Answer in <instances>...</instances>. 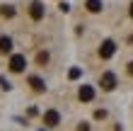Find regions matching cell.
<instances>
[{"instance_id":"7a4b0ae2","label":"cell","mask_w":133,"mask_h":131,"mask_svg":"<svg viewBox=\"0 0 133 131\" xmlns=\"http://www.w3.org/2000/svg\"><path fill=\"white\" fill-rule=\"evenodd\" d=\"M44 124H46V126H51V129H53V126H58V124H61V114H58L56 109H49V112L44 114Z\"/></svg>"},{"instance_id":"8fae6325","label":"cell","mask_w":133,"mask_h":131,"mask_svg":"<svg viewBox=\"0 0 133 131\" xmlns=\"http://www.w3.org/2000/svg\"><path fill=\"white\" fill-rule=\"evenodd\" d=\"M36 61H39V63H46V61H49V53H46V51H41V53H39V56H36Z\"/></svg>"},{"instance_id":"52a82bcc","label":"cell","mask_w":133,"mask_h":131,"mask_svg":"<svg viewBox=\"0 0 133 131\" xmlns=\"http://www.w3.org/2000/svg\"><path fill=\"white\" fill-rule=\"evenodd\" d=\"M12 51V39L10 36H0V53H10Z\"/></svg>"},{"instance_id":"9c48e42d","label":"cell","mask_w":133,"mask_h":131,"mask_svg":"<svg viewBox=\"0 0 133 131\" xmlns=\"http://www.w3.org/2000/svg\"><path fill=\"white\" fill-rule=\"evenodd\" d=\"M85 5H87L90 12H99V10H102V0H87Z\"/></svg>"},{"instance_id":"ba28073f","label":"cell","mask_w":133,"mask_h":131,"mask_svg":"<svg viewBox=\"0 0 133 131\" xmlns=\"http://www.w3.org/2000/svg\"><path fill=\"white\" fill-rule=\"evenodd\" d=\"M29 85H32L36 92H44V88H46V85H44V80H41V78H36V75H32V78H29Z\"/></svg>"},{"instance_id":"3957f363","label":"cell","mask_w":133,"mask_h":131,"mask_svg":"<svg viewBox=\"0 0 133 131\" xmlns=\"http://www.w3.org/2000/svg\"><path fill=\"white\" fill-rule=\"evenodd\" d=\"M114 51H116V44L107 39L104 44H102V49H99V56H102V58H111V56H114Z\"/></svg>"},{"instance_id":"7c38bea8","label":"cell","mask_w":133,"mask_h":131,"mask_svg":"<svg viewBox=\"0 0 133 131\" xmlns=\"http://www.w3.org/2000/svg\"><path fill=\"white\" fill-rule=\"evenodd\" d=\"M77 131H90V126H87V124H80V126H77Z\"/></svg>"},{"instance_id":"8992f818","label":"cell","mask_w":133,"mask_h":131,"mask_svg":"<svg viewBox=\"0 0 133 131\" xmlns=\"http://www.w3.org/2000/svg\"><path fill=\"white\" fill-rule=\"evenodd\" d=\"M92 97H95V90H92L90 85H82L80 88V99H82V102H90Z\"/></svg>"},{"instance_id":"5b68a950","label":"cell","mask_w":133,"mask_h":131,"mask_svg":"<svg viewBox=\"0 0 133 131\" xmlns=\"http://www.w3.org/2000/svg\"><path fill=\"white\" fill-rule=\"evenodd\" d=\"M29 15H32V20H41L44 17V5L39 3V0H34V3L29 5Z\"/></svg>"},{"instance_id":"6da1fadb","label":"cell","mask_w":133,"mask_h":131,"mask_svg":"<svg viewBox=\"0 0 133 131\" xmlns=\"http://www.w3.org/2000/svg\"><path fill=\"white\" fill-rule=\"evenodd\" d=\"M24 66H27V58L22 56V53H15V56L10 58V71L12 73H22V71H24Z\"/></svg>"},{"instance_id":"277c9868","label":"cell","mask_w":133,"mask_h":131,"mask_svg":"<svg viewBox=\"0 0 133 131\" xmlns=\"http://www.w3.org/2000/svg\"><path fill=\"white\" fill-rule=\"evenodd\" d=\"M99 85L104 88V90H114L116 88V75L114 73H104V75H102V80H99Z\"/></svg>"},{"instance_id":"30bf717a","label":"cell","mask_w":133,"mask_h":131,"mask_svg":"<svg viewBox=\"0 0 133 131\" xmlns=\"http://www.w3.org/2000/svg\"><path fill=\"white\" fill-rule=\"evenodd\" d=\"M0 15H3V17H12V15H15V10H12L10 5H3V7H0Z\"/></svg>"},{"instance_id":"4fadbf2b","label":"cell","mask_w":133,"mask_h":131,"mask_svg":"<svg viewBox=\"0 0 133 131\" xmlns=\"http://www.w3.org/2000/svg\"><path fill=\"white\" fill-rule=\"evenodd\" d=\"M131 15H133V5H131Z\"/></svg>"}]
</instances>
